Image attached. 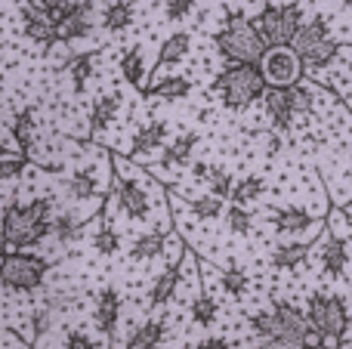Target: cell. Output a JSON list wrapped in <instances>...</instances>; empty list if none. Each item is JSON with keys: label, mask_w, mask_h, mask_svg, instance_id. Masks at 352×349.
<instances>
[{"label": "cell", "mask_w": 352, "mask_h": 349, "mask_svg": "<svg viewBox=\"0 0 352 349\" xmlns=\"http://www.w3.org/2000/svg\"><path fill=\"white\" fill-rule=\"evenodd\" d=\"M223 288H226V294H232V297L241 300V297L248 294V275H244L241 269H226L223 272Z\"/></svg>", "instance_id": "obj_39"}, {"label": "cell", "mask_w": 352, "mask_h": 349, "mask_svg": "<svg viewBox=\"0 0 352 349\" xmlns=\"http://www.w3.org/2000/svg\"><path fill=\"white\" fill-rule=\"evenodd\" d=\"M65 349H96V344H93V337L84 334V331H68L65 334Z\"/></svg>", "instance_id": "obj_42"}, {"label": "cell", "mask_w": 352, "mask_h": 349, "mask_svg": "<svg viewBox=\"0 0 352 349\" xmlns=\"http://www.w3.org/2000/svg\"><path fill=\"white\" fill-rule=\"evenodd\" d=\"M65 68H68V74H72V80H74V90L84 93L87 80H90L93 71H96V53H78V56H72V59L65 62Z\"/></svg>", "instance_id": "obj_27"}, {"label": "cell", "mask_w": 352, "mask_h": 349, "mask_svg": "<svg viewBox=\"0 0 352 349\" xmlns=\"http://www.w3.org/2000/svg\"><path fill=\"white\" fill-rule=\"evenodd\" d=\"M192 12H195V0H167L164 3V19H170V22H182Z\"/></svg>", "instance_id": "obj_41"}, {"label": "cell", "mask_w": 352, "mask_h": 349, "mask_svg": "<svg viewBox=\"0 0 352 349\" xmlns=\"http://www.w3.org/2000/svg\"><path fill=\"white\" fill-rule=\"evenodd\" d=\"M164 337H167V322L148 319V322H142V325L133 331L127 349H158L161 344H164Z\"/></svg>", "instance_id": "obj_19"}, {"label": "cell", "mask_w": 352, "mask_h": 349, "mask_svg": "<svg viewBox=\"0 0 352 349\" xmlns=\"http://www.w3.org/2000/svg\"><path fill=\"white\" fill-rule=\"evenodd\" d=\"M213 87L219 90L226 109L244 111L250 102H256V99L263 96L266 78H263L260 65H254V62H232V65L217 78Z\"/></svg>", "instance_id": "obj_3"}, {"label": "cell", "mask_w": 352, "mask_h": 349, "mask_svg": "<svg viewBox=\"0 0 352 349\" xmlns=\"http://www.w3.org/2000/svg\"><path fill=\"white\" fill-rule=\"evenodd\" d=\"M167 247V235L164 232H146L140 235V238L133 241V247H130V257L133 260H155L161 257Z\"/></svg>", "instance_id": "obj_29"}, {"label": "cell", "mask_w": 352, "mask_h": 349, "mask_svg": "<svg viewBox=\"0 0 352 349\" xmlns=\"http://www.w3.org/2000/svg\"><path fill=\"white\" fill-rule=\"evenodd\" d=\"M118 111H121V93H105V96H99L90 109V133L109 130V124L118 117Z\"/></svg>", "instance_id": "obj_18"}, {"label": "cell", "mask_w": 352, "mask_h": 349, "mask_svg": "<svg viewBox=\"0 0 352 349\" xmlns=\"http://www.w3.org/2000/svg\"><path fill=\"white\" fill-rule=\"evenodd\" d=\"M93 319H96L99 331L105 337H111L118 328V319H121V294L115 288H105L99 291V300H96V309H93Z\"/></svg>", "instance_id": "obj_13"}, {"label": "cell", "mask_w": 352, "mask_h": 349, "mask_svg": "<svg viewBox=\"0 0 352 349\" xmlns=\"http://www.w3.org/2000/svg\"><path fill=\"white\" fill-rule=\"evenodd\" d=\"M306 319H309L312 334L331 340H346L349 334V306L346 300L331 294H312L306 303Z\"/></svg>", "instance_id": "obj_7"}, {"label": "cell", "mask_w": 352, "mask_h": 349, "mask_svg": "<svg viewBox=\"0 0 352 349\" xmlns=\"http://www.w3.org/2000/svg\"><path fill=\"white\" fill-rule=\"evenodd\" d=\"M115 204L130 220H146V216L152 214V201H148L146 185L121 170H118V177H115Z\"/></svg>", "instance_id": "obj_10"}, {"label": "cell", "mask_w": 352, "mask_h": 349, "mask_svg": "<svg viewBox=\"0 0 352 349\" xmlns=\"http://www.w3.org/2000/svg\"><path fill=\"white\" fill-rule=\"evenodd\" d=\"M306 260H309V247L300 245V241H287V245L275 247L272 257H269V263L281 272H291V269H297V266H303Z\"/></svg>", "instance_id": "obj_20"}, {"label": "cell", "mask_w": 352, "mask_h": 349, "mask_svg": "<svg viewBox=\"0 0 352 349\" xmlns=\"http://www.w3.org/2000/svg\"><path fill=\"white\" fill-rule=\"evenodd\" d=\"M250 328L260 337V349H303L312 340L306 313L285 300H275L269 313L250 315Z\"/></svg>", "instance_id": "obj_1"}, {"label": "cell", "mask_w": 352, "mask_h": 349, "mask_svg": "<svg viewBox=\"0 0 352 349\" xmlns=\"http://www.w3.org/2000/svg\"><path fill=\"white\" fill-rule=\"evenodd\" d=\"M28 167V158H0V183H12L19 179Z\"/></svg>", "instance_id": "obj_40"}, {"label": "cell", "mask_w": 352, "mask_h": 349, "mask_svg": "<svg viewBox=\"0 0 352 349\" xmlns=\"http://www.w3.org/2000/svg\"><path fill=\"white\" fill-rule=\"evenodd\" d=\"M195 349H229V340L226 337H207V340H201Z\"/></svg>", "instance_id": "obj_45"}, {"label": "cell", "mask_w": 352, "mask_h": 349, "mask_svg": "<svg viewBox=\"0 0 352 349\" xmlns=\"http://www.w3.org/2000/svg\"><path fill=\"white\" fill-rule=\"evenodd\" d=\"M167 133H170L167 121H152V124H146V127H140L136 130V136H133V146H130L133 158H142V155L158 152V148L167 142Z\"/></svg>", "instance_id": "obj_16"}, {"label": "cell", "mask_w": 352, "mask_h": 349, "mask_svg": "<svg viewBox=\"0 0 352 349\" xmlns=\"http://www.w3.org/2000/svg\"><path fill=\"white\" fill-rule=\"evenodd\" d=\"M303 349H346V344H343V346H328V344H316V346H312V344H306Z\"/></svg>", "instance_id": "obj_47"}, {"label": "cell", "mask_w": 352, "mask_h": 349, "mask_svg": "<svg viewBox=\"0 0 352 349\" xmlns=\"http://www.w3.org/2000/svg\"><path fill=\"white\" fill-rule=\"evenodd\" d=\"M31 325H34V334H43L50 328V313L47 309H37L34 319H31Z\"/></svg>", "instance_id": "obj_44"}, {"label": "cell", "mask_w": 352, "mask_h": 349, "mask_svg": "<svg viewBox=\"0 0 352 349\" xmlns=\"http://www.w3.org/2000/svg\"><path fill=\"white\" fill-rule=\"evenodd\" d=\"M318 257H322V266L328 275H346L349 269V245L340 235H331V238L322 241L318 247Z\"/></svg>", "instance_id": "obj_14"}, {"label": "cell", "mask_w": 352, "mask_h": 349, "mask_svg": "<svg viewBox=\"0 0 352 349\" xmlns=\"http://www.w3.org/2000/svg\"><path fill=\"white\" fill-rule=\"evenodd\" d=\"M50 272V263L37 254L10 251L0 257V284L16 294H34Z\"/></svg>", "instance_id": "obj_6"}, {"label": "cell", "mask_w": 352, "mask_h": 349, "mask_svg": "<svg viewBox=\"0 0 352 349\" xmlns=\"http://www.w3.org/2000/svg\"><path fill=\"white\" fill-rule=\"evenodd\" d=\"M217 315H219L217 300H210L207 294H201V297H195V300H192V322H195V325L210 328L213 322H217Z\"/></svg>", "instance_id": "obj_34"}, {"label": "cell", "mask_w": 352, "mask_h": 349, "mask_svg": "<svg viewBox=\"0 0 352 349\" xmlns=\"http://www.w3.org/2000/svg\"><path fill=\"white\" fill-rule=\"evenodd\" d=\"M248 22L263 41V47H287L303 22V10L300 3H266Z\"/></svg>", "instance_id": "obj_4"}, {"label": "cell", "mask_w": 352, "mask_h": 349, "mask_svg": "<svg viewBox=\"0 0 352 349\" xmlns=\"http://www.w3.org/2000/svg\"><path fill=\"white\" fill-rule=\"evenodd\" d=\"M207 170H210V164H204V161H195V164H192V179H204Z\"/></svg>", "instance_id": "obj_46"}, {"label": "cell", "mask_w": 352, "mask_h": 349, "mask_svg": "<svg viewBox=\"0 0 352 349\" xmlns=\"http://www.w3.org/2000/svg\"><path fill=\"white\" fill-rule=\"evenodd\" d=\"M204 179L210 183V195L229 198V192H232V177H229V170H223V167H210Z\"/></svg>", "instance_id": "obj_38"}, {"label": "cell", "mask_w": 352, "mask_h": 349, "mask_svg": "<svg viewBox=\"0 0 352 349\" xmlns=\"http://www.w3.org/2000/svg\"><path fill=\"white\" fill-rule=\"evenodd\" d=\"M263 105H266V115L275 130H291L297 115H294L291 102H287L285 87H266V90H263Z\"/></svg>", "instance_id": "obj_12"}, {"label": "cell", "mask_w": 352, "mask_h": 349, "mask_svg": "<svg viewBox=\"0 0 352 349\" xmlns=\"http://www.w3.org/2000/svg\"><path fill=\"white\" fill-rule=\"evenodd\" d=\"M340 6H343V10H349V0H340Z\"/></svg>", "instance_id": "obj_49"}, {"label": "cell", "mask_w": 352, "mask_h": 349, "mask_svg": "<svg viewBox=\"0 0 352 349\" xmlns=\"http://www.w3.org/2000/svg\"><path fill=\"white\" fill-rule=\"evenodd\" d=\"M331 34V28H328V19L324 16H316V19H309V22H300V28H297V34L291 37V43L287 47L297 53V59L306 53L309 47H316L318 41H324V37Z\"/></svg>", "instance_id": "obj_17"}, {"label": "cell", "mask_w": 352, "mask_h": 349, "mask_svg": "<svg viewBox=\"0 0 352 349\" xmlns=\"http://www.w3.org/2000/svg\"><path fill=\"white\" fill-rule=\"evenodd\" d=\"M256 65H260L269 87H287L303 78V62L297 59L291 47H266Z\"/></svg>", "instance_id": "obj_8"}, {"label": "cell", "mask_w": 352, "mask_h": 349, "mask_svg": "<svg viewBox=\"0 0 352 349\" xmlns=\"http://www.w3.org/2000/svg\"><path fill=\"white\" fill-rule=\"evenodd\" d=\"M50 235H53L59 245H68L80 235V220L74 214H59V216H50Z\"/></svg>", "instance_id": "obj_32"}, {"label": "cell", "mask_w": 352, "mask_h": 349, "mask_svg": "<svg viewBox=\"0 0 352 349\" xmlns=\"http://www.w3.org/2000/svg\"><path fill=\"white\" fill-rule=\"evenodd\" d=\"M12 139H16L19 152L22 155H31L34 152V111L31 109H22L16 117H12V127H10Z\"/></svg>", "instance_id": "obj_22"}, {"label": "cell", "mask_w": 352, "mask_h": 349, "mask_svg": "<svg viewBox=\"0 0 352 349\" xmlns=\"http://www.w3.org/2000/svg\"><path fill=\"white\" fill-rule=\"evenodd\" d=\"M195 146H198V136L195 133H179L170 146L164 148V158H161V164L164 167H173V164H188L192 161V152Z\"/></svg>", "instance_id": "obj_24"}, {"label": "cell", "mask_w": 352, "mask_h": 349, "mask_svg": "<svg viewBox=\"0 0 352 349\" xmlns=\"http://www.w3.org/2000/svg\"><path fill=\"white\" fill-rule=\"evenodd\" d=\"M250 223H254V216H250V210L241 207V204H232V207L226 210V226H229L232 235H248Z\"/></svg>", "instance_id": "obj_36"}, {"label": "cell", "mask_w": 352, "mask_h": 349, "mask_svg": "<svg viewBox=\"0 0 352 349\" xmlns=\"http://www.w3.org/2000/svg\"><path fill=\"white\" fill-rule=\"evenodd\" d=\"M188 207H192V214L201 216V220H217V216L223 214V198H217V195H201V198H195Z\"/></svg>", "instance_id": "obj_37"}, {"label": "cell", "mask_w": 352, "mask_h": 349, "mask_svg": "<svg viewBox=\"0 0 352 349\" xmlns=\"http://www.w3.org/2000/svg\"><path fill=\"white\" fill-rule=\"evenodd\" d=\"M192 53V34H186V31H176L170 34L164 43H161V65H173V62H182L186 56Z\"/></svg>", "instance_id": "obj_28"}, {"label": "cell", "mask_w": 352, "mask_h": 349, "mask_svg": "<svg viewBox=\"0 0 352 349\" xmlns=\"http://www.w3.org/2000/svg\"><path fill=\"white\" fill-rule=\"evenodd\" d=\"M37 3L43 6V10H47V16H50V22H56V16H59L62 10H65V6H72L74 0H37Z\"/></svg>", "instance_id": "obj_43"}, {"label": "cell", "mask_w": 352, "mask_h": 349, "mask_svg": "<svg viewBox=\"0 0 352 349\" xmlns=\"http://www.w3.org/2000/svg\"><path fill=\"white\" fill-rule=\"evenodd\" d=\"M337 53H340V41H334V37H324V41H318L316 47H309L303 56H300V62L309 68H324L328 62L337 59Z\"/></svg>", "instance_id": "obj_25"}, {"label": "cell", "mask_w": 352, "mask_h": 349, "mask_svg": "<svg viewBox=\"0 0 352 349\" xmlns=\"http://www.w3.org/2000/svg\"><path fill=\"white\" fill-rule=\"evenodd\" d=\"M93 19H96V3L93 0H74L72 6L56 16L53 22V34L56 41L62 43H72V41H80L93 31Z\"/></svg>", "instance_id": "obj_9"}, {"label": "cell", "mask_w": 352, "mask_h": 349, "mask_svg": "<svg viewBox=\"0 0 352 349\" xmlns=\"http://www.w3.org/2000/svg\"><path fill=\"white\" fill-rule=\"evenodd\" d=\"M179 263H173V266H167L164 272H161L158 278H155V284H152V291H148V303L152 306H164L167 300H173V294H176V288H179Z\"/></svg>", "instance_id": "obj_21"}, {"label": "cell", "mask_w": 352, "mask_h": 349, "mask_svg": "<svg viewBox=\"0 0 352 349\" xmlns=\"http://www.w3.org/2000/svg\"><path fill=\"white\" fill-rule=\"evenodd\" d=\"M68 192H72V198H78V201H90V198L99 195V179L96 173L87 167V170H78L68 177Z\"/></svg>", "instance_id": "obj_31"}, {"label": "cell", "mask_w": 352, "mask_h": 349, "mask_svg": "<svg viewBox=\"0 0 352 349\" xmlns=\"http://www.w3.org/2000/svg\"><path fill=\"white\" fill-rule=\"evenodd\" d=\"M188 93H192V80H188L186 74H167V78H161L158 84L152 87V96L167 99V102H173V99H186Z\"/></svg>", "instance_id": "obj_26"}, {"label": "cell", "mask_w": 352, "mask_h": 349, "mask_svg": "<svg viewBox=\"0 0 352 349\" xmlns=\"http://www.w3.org/2000/svg\"><path fill=\"white\" fill-rule=\"evenodd\" d=\"M19 16H22V28H25V37H28V41L41 43V47H50V43L56 41L53 22H50L47 10H43L37 0H25Z\"/></svg>", "instance_id": "obj_11"}, {"label": "cell", "mask_w": 352, "mask_h": 349, "mask_svg": "<svg viewBox=\"0 0 352 349\" xmlns=\"http://www.w3.org/2000/svg\"><path fill=\"white\" fill-rule=\"evenodd\" d=\"M93 251L102 254V257H111V254L121 251V238H118V232L109 223H102V226L96 229V235H93Z\"/></svg>", "instance_id": "obj_35"}, {"label": "cell", "mask_w": 352, "mask_h": 349, "mask_svg": "<svg viewBox=\"0 0 352 349\" xmlns=\"http://www.w3.org/2000/svg\"><path fill=\"white\" fill-rule=\"evenodd\" d=\"M263 192H266V179L263 177H241L238 183H232V192H229V198L235 204H241V207H248V204H254V201H260L263 198Z\"/></svg>", "instance_id": "obj_23"}, {"label": "cell", "mask_w": 352, "mask_h": 349, "mask_svg": "<svg viewBox=\"0 0 352 349\" xmlns=\"http://www.w3.org/2000/svg\"><path fill=\"white\" fill-rule=\"evenodd\" d=\"M50 210H53V198H31V201L19 204H6L3 216H0V226H3L6 235V247H16V251H25V247L41 245L50 235Z\"/></svg>", "instance_id": "obj_2"}, {"label": "cell", "mask_w": 352, "mask_h": 349, "mask_svg": "<svg viewBox=\"0 0 352 349\" xmlns=\"http://www.w3.org/2000/svg\"><path fill=\"white\" fill-rule=\"evenodd\" d=\"M272 226H275V232L278 235H303V232H309V229L316 226V220H312V214L306 207L291 204V207L275 210Z\"/></svg>", "instance_id": "obj_15"}, {"label": "cell", "mask_w": 352, "mask_h": 349, "mask_svg": "<svg viewBox=\"0 0 352 349\" xmlns=\"http://www.w3.org/2000/svg\"><path fill=\"white\" fill-rule=\"evenodd\" d=\"M121 74L127 78L130 87H136V90H142V87H146V62H142V53L136 47L124 49V56H121Z\"/></svg>", "instance_id": "obj_30"}, {"label": "cell", "mask_w": 352, "mask_h": 349, "mask_svg": "<svg viewBox=\"0 0 352 349\" xmlns=\"http://www.w3.org/2000/svg\"><path fill=\"white\" fill-rule=\"evenodd\" d=\"M133 22V6L130 3H109V10L102 12V28L111 34H121L124 28H130Z\"/></svg>", "instance_id": "obj_33"}, {"label": "cell", "mask_w": 352, "mask_h": 349, "mask_svg": "<svg viewBox=\"0 0 352 349\" xmlns=\"http://www.w3.org/2000/svg\"><path fill=\"white\" fill-rule=\"evenodd\" d=\"M6 254V235H3V226H0V257Z\"/></svg>", "instance_id": "obj_48"}, {"label": "cell", "mask_w": 352, "mask_h": 349, "mask_svg": "<svg viewBox=\"0 0 352 349\" xmlns=\"http://www.w3.org/2000/svg\"><path fill=\"white\" fill-rule=\"evenodd\" d=\"M217 49L219 56H226L229 62H260L263 56V41L256 37V31L250 28V22L241 16V12H229L226 16V25L217 34Z\"/></svg>", "instance_id": "obj_5"}]
</instances>
